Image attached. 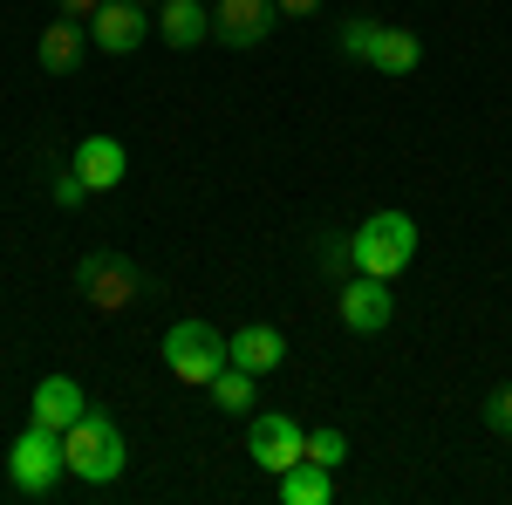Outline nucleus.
Wrapping results in <instances>:
<instances>
[{
	"mask_svg": "<svg viewBox=\"0 0 512 505\" xmlns=\"http://www.w3.org/2000/svg\"><path fill=\"white\" fill-rule=\"evenodd\" d=\"M144 7H151V0H144Z\"/></svg>",
	"mask_w": 512,
	"mask_h": 505,
	"instance_id": "24",
	"label": "nucleus"
},
{
	"mask_svg": "<svg viewBox=\"0 0 512 505\" xmlns=\"http://www.w3.org/2000/svg\"><path fill=\"white\" fill-rule=\"evenodd\" d=\"M82 410H89V396H82L76 376H41V383H35V403H28V417H35V424H48V430H69Z\"/></svg>",
	"mask_w": 512,
	"mask_h": 505,
	"instance_id": "13",
	"label": "nucleus"
},
{
	"mask_svg": "<svg viewBox=\"0 0 512 505\" xmlns=\"http://www.w3.org/2000/svg\"><path fill=\"white\" fill-rule=\"evenodd\" d=\"M82 198H89V185L76 178V164H69V171L55 178V205H82Z\"/></svg>",
	"mask_w": 512,
	"mask_h": 505,
	"instance_id": "21",
	"label": "nucleus"
},
{
	"mask_svg": "<svg viewBox=\"0 0 512 505\" xmlns=\"http://www.w3.org/2000/svg\"><path fill=\"white\" fill-rule=\"evenodd\" d=\"M55 7H62V14H76V21H89V14H96L103 0H55Z\"/></svg>",
	"mask_w": 512,
	"mask_h": 505,
	"instance_id": "23",
	"label": "nucleus"
},
{
	"mask_svg": "<svg viewBox=\"0 0 512 505\" xmlns=\"http://www.w3.org/2000/svg\"><path fill=\"white\" fill-rule=\"evenodd\" d=\"M82 48H89V28H82L76 14L48 21V28H41V41H35L41 76H76V69H82Z\"/></svg>",
	"mask_w": 512,
	"mask_h": 505,
	"instance_id": "12",
	"label": "nucleus"
},
{
	"mask_svg": "<svg viewBox=\"0 0 512 505\" xmlns=\"http://www.w3.org/2000/svg\"><path fill=\"white\" fill-rule=\"evenodd\" d=\"M137 287H144V280H137V267H130L123 253H103V246H96V253L76 260V294L96 314H123L130 301H137Z\"/></svg>",
	"mask_w": 512,
	"mask_h": 505,
	"instance_id": "5",
	"label": "nucleus"
},
{
	"mask_svg": "<svg viewBox=\"0 0 512 505\" xmlns=\"http://www.w3.org/2000/svg\"><path fill=\"white\" fill-rule=\"evenodd\" d=\"M246 451H253V458L280 478L287 465H301V458H308V430L294 424L287 410H260V417L246 424Z\"/></svg>",
	"mask_w": 512,
	"mask_h": 505,
	"instance_id": "6",
	"label": "nucleus"
},
{
	"mask_svg": "<svg viewBox=\"0 0 512 505\" xmlns=\"http://www.w3.org/2000/svg\"><path fill=\"white\" fill-rule=\"evenodd\" d=\"M308 458H315V465H328V471H342V465H349V430H335V424L308 430Z\"/></svg>",
	"mask_w": 512,
	"mask_h": 505,
	"instance_id": "18",
	"label": "nucleus"
},
{
	"mask_svg": "<svg viewBox=\"0 0 512 505\" xmlns=\"http://www.w3.org/2000/svg\"><path fill=\"white\" fill-rule=\"evenodd\" d=\"M280 499H287V505H328V499H335V471L315 465V458L287 465V471H280Z\"/></svg>",
	"mask_w": 512,
	"mask_h": 505,
	"instance_id": "15",
	"label": "nucleus"
},
{
	"mask_svg": "<svg viewBox=\"0 0 512 505\" xmlns=\"http://www.w3.org/2000/svg\"><path fill=\"white\" fill-rule=\"evenodd\" d=\"M280 14H294V21H308V14H321V7H328V0H274Z\"/></svg>",
	"mask_w": 512,
	"mask_h": 505,
	"instance_id": "22",
	"label": "nucleus"
},
{
	"mask_svg": "<svg viewBox=\"0 0 512 505\" xmlns=\"http://www.w3.org/2000/svg\"><path fill=\"white\" fill-rule=\"evenodd\" d=\"M342 328L349 335H383L390 328V314H396V294H390V280H376V273H355V280H342Z\"/></svg>",
	"mask_w": 512,
	"mask_h": 505,
	"instance_id": "7",
	"label": "nucleus"
},
{
	"mask_svg": "<svg viewBox=\"0 0 512 505\" xmlns=\"http://www.w3.org/2000/svg\"><path fill=\"white\" fill-rule=\"evenodd\" d=\"M376 35H383V21L355 14V21H342V28H335V48H342V55H355V62H369V48H376Z\"/></svg>",
	"mask_w": 512,
	"mask_h": 505,
	"instance_id": "19",
	"label": "nucleus"
},
{
	"mask_svg": "<svg viewBox=\"0 0 512 505\" xmlns=\"http://www.w3.org/2000/svg\"><path fill=\"white\" fill-rule=\"evenodd\" d=\"M158 21L144 14V0H103L96 14H89V41L103 48V55H137V41L151 35Z\"/></svg>",
	"mask_w": 512,
	"mask_h": 505,
	"instance_id": "8",
	"label": "nucleus"
},
{
	"mask_svg": "<svg viewBox=\"0 0 512 505\" xmlns=\"http://www.w3.org/2000/svg\"><path fill=\"white\" fill-rule=\"evenodd\" d=\"M424 62V41L410 35V28H390L383 21V35H376V48H369V69H383V76H410Z\"/></svg>",
	"mask_w": 512,
	"mask_h": 505,
	"instance_id": "16",
	"label": "nucleus"
},
{
	"mask_svg": "<svg viewBox=\"0 0 512 505\" xmlns=\"http://www.w3.org/2000/svg\"><path fill=\"white\" fill-rule=\"evenodd\" d=\"M274 21V0H212V41H226V48H260L274 35Z\"/></svg>",
	"mask_w": 512,
	"mask_h": 505,
	"instance_id": "9",
	"label": "nucleus"
},
{
	"mask_svg": "<svg viewBox=\"0 0 512 505\" xmlns=\"http://www.w3.org/2000/svg\"><path fill=\"white\" fill-rule=\"evenodd\" d=\"M226 362H233V355H226V335H219L212 321H178V328H164V369H171L178 383L205 389Z\"/></svg>",
	"mask_w": 512,
	"mask_h": 505,
	"instance_id": "4",
	"label": "nucleus"
},
{
	"mask_svg": "<svg viewBox=\"0 0 512 505\" xmlns=\"http://www.w3.org/2000/svg\"><path fill=\"white\" fill-rule=\"evenodd\" d=\"M158 35L171 41V48L212 41V0H158Z\"/></svg>",
	"mask_w": 512,
	"mask_h": 505,
	"instance_id": "14",
	"label": "nucleus"
},
{
	"mask_svg": "<svg viewBox=\"0 0 512 505\" xmlns=\"http://www.w3.org/2000/svg\"><path fill=\"white\" fill-rule=\"evenodd\" d=\"M7 478H14V492L21 499H48L62 478H69V451H62V430H48L28 417V430L14 437V451H7Z\"/></svg>",
	"mask_w": 512,
	"mask_h": 505,
	"instance_id": "3",
	"label": "nucleus"
},
{
	"mask_svg": "<svg viewBox=\"0 0 512 505\" xmlns=\"http://www.w3.org/2000/svg\"><path fill=\"white\" fill-rule=\"evenodd\" d=\"M62 451H69V471L82 485H110L130 465V437H123V424L110 410H82L76 424L62 430Z\"/></svg>",
	"mask_w": 512,
	"mask_h": 505,
	"instance_id": "1",
	"label": "nucleus"
},
{
	"mask_svg": "<svg viewBox=\"0 0 512 505\" xmlns=\"http://www.w3.org/2000/svg\"><path fill=\"white\" fill-rule=\"evenodd\" d=\"M417 260V219L410 212H376L349 233V267L376 273V280H396V273Z\"/></svg>",
	"mask_w": 512,
	"mask_h": 505,
	"instance_id": "2",
	"label": "nucleus"
},
{
	"mask_svg": "<svg viewBox=\"0 0 512 505\" xmlns=\"http://www.w3.org/2000/svg\"><path fill=\"white\" fill-rule=\"evenodd\" d=\"M226 355H233L246 376H274L280 362H287V335H280L274 321H246L239 335H226Z\"/></svg>",
	"mask_w": 512,
	"mask_h": 505,
	"instance_id": "11",
	"label": "nucleus"
},
{
	"mask_svg": "<svg viewBox=\"0 0 512 505\" xmlns=\"http://www.w3.org/2000/svg\"><path fill=\"white\" fill-rule=\"evenodd\" d=\"M205 389H212V403H219V410H233V417L246 410V403H253V376H246L239 362H226V369H219V376H212Z\"/></svg>",
	"mask_w": 512,
	"mask_h": 505,
	"instance_id": "17",
	"label": "nucleus"
},
{
	"mask_svg": "<svg viewBox=\"0 0 512 505\" xmlns=\"http://www.w3.org/2000/svg\"><path fill=\"white\" fill-rule=\"evenodd\" d=\"M485 430H499V437H512V383L485 396Z\"/></svg>",
	"mask_w": 512,
	"mask_h": 505,
	"instance_id": "20",
	"label": "nucleus"
},
{
	"mask_svg": "<svg viewBox=\"0 0 512 505\" xmlns=\"http://www.w3.org/2000/svg\"><path fill=\"white\" fill-rule=\"evenodd\" d=\"M76 178L89 185V192H117L123 178H130V151H123L110 130H89L76 144Z\"/></svg>",
	"mask_w": 512,
	"mask_h": 505,
	"instance_id": "10",
	"label": "nucleus"
}]
</instances>
